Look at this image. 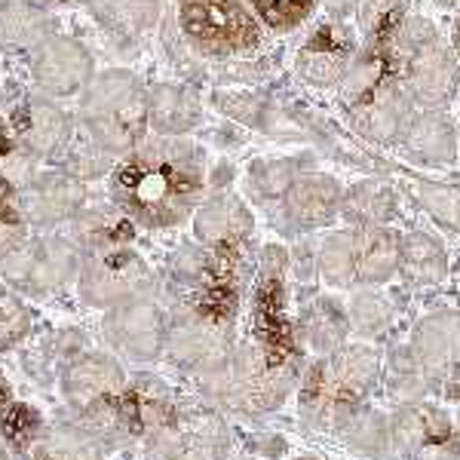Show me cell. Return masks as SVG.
<instances>
[{
    "label": "cell",
    "mask_w": 460,
    "mask_h": 460,
    "mask_svg": "<svg viewBox=\"0 0 460 460\" xmlns=\"http://www.w3.org/2000/svg\"><path fill=\"white\" fill-rule=\"evenodd\" d=\"M234 304L230 301H181L169 319L166 356L184 372L209 377L234 353Z\"/></svg>",
    "instance_id": "8"
},
{
    "label": "cell",
    "mask_w": 460,
    "mask_h": 460,
    "mask_svg": "<svg viewBox=\"0 0 460 460\" xmlns=\"http://www.w3.org/2000/svg\"><path fill=\"white\" fill-rule=\"evenodd\" d=\"M292 460H319V457H314V455H301V457H292Z\"/></svg>",
    "instance_id": "45"
},
{
    "label": "cell",
    "mask_w": 460,
    "mask_h": 460,
    "mask_svg": "<svg viewBox=\"0 0 460 460\" xmlns=\"http://www.w3.org/2000/svg\"><path fill=\"white\" fill-rule=\"evenodd\" d=\"M414 197L427 206L436 218H442L448 227L460 230V190L445 184H414Z\"/></svg>",
    "instance_id": "39"
},
{
    "label": "cell",
    "mask_w": 460,
    "mask_h": 460,
    "mask_svg": "<svg viewBox=\"0 0 460 460\" xmlns=\"http://www.w3.org/2000/svg\"><path fill=\"white\" fill-rule=\"evenodd\" d=\"M457 429H460V411H457Z\"/></svg>",
    "instance_id": "46"
},
{
    "label": "cell",
    "mask_w": 460,
    "mask_h": 460,
    "mask_svg": "<svg viewBox=\"0 0 460 460\" xmlns=\"http://www.w3.org/2000/svg\"><path fill=\"white\" fill-rule=\"evenodd\" d=\"M77 288L89 307L114 310L132 298L151 295L154 273L138 252H132L129 246H117L84 258L77 273Z\"/></svg>",
    "instance_id": "11"
},
{
    "label": "cell",
    "mask_w": 460,
    "mask_h": 460,
    "mask_svg": "<svg viewBox=\"0 0 460 460\" xmlns=\"http://www.w3.org/2000/svg\"><path fill=\"white\" fill-rule=\"evenodd\" d=\"M439 4H442V6H448V10H451V6H460V0H439Z\"/></svg>",
    "instance_id": "44"
},
{
    "label": "cell",
    "mask_w": 460,
    "mask_h": 460,
    "mask_svg": "<svg viewBox=\"0 0 460 460\" xmlns=\"http://www.w3.org/2000/svg\"><path fill=\"white\" fill-rule=\"evenodd\" d=\"M255 230V218H252L249 206L236 194H212L209 199L199 203L194 212V234L203 246L230 252L252 236Z\"/></svg>",
    "instance_id": "21"
},
{
    "label": "cell",
    "mask_w": 460,
    "mask_h": 460,
    "mask_svg": "<svg viewBox=\"0 0 460 460\" xmlns=\"http://www.w3.org/2000/svg\"><path fill=\"white\" fill-rule=\"evenodd\" d=\"M0 460H13V455H10V451L4 448V445H0Z\"/></svg>",
    "instance_id": "43"
},
{
    "label": "cell",
    "mask_w": 460,
    "mask_h": 460,
    "mask_svg": "<svg viewBox=\"0 0 460 460\" xmlns=\"http://www.w3.org/2000/svg\"><path fill=\"white\" fill-rule=\"evenodd\" d=\"M181 4H188V0H181Z\"/></svg>",
    "instance_id": "47"
},
{
    "label": "cell",
    "mask_w": 460,
    "mask_h": 460,
    "mask_svg": "<svg viewBox=\"0 0 460 460\" xmlns=\"http://www.w3.org/2000/svg\"><path fill=\"white\" fill-rule=\"evenodd\" d=\"M399 212V194L396 188L377 178L356 181L353 188L344 190V206L341 218L356 227H387Z\"/></svg>",
    "instance_id": "28"
},
{
    "label": "cell",
    "mask_w": 460,
    "mask_h": 460,
    "mask_svg": "<svg viewBox=\"0 0 460 460\" xmlns=\"http://www.w3.org/2000/svg\"><path fill=\"white\" fill-rule=\"evenodd\" d=\"M442 393H445V396H448V399H460V368H457L455 375H448V377H445Z\"/></svg>",
    "instance_id": "41"
},
{
    "label": "cell",
    "mask_w": 460,
    "mask_h": 460,
    "mask_svg": "<svg viewBox=\"0 0 460 460\" xmlns=\"http://www.w3.org/2000/svg\"><path fill=\"white\" fill-rule=\"evenodd\" d=\"M80 249L62 236L19 240L0 252V277L28 295H53L65 288L80 273Z\"/></svg>",
    "instance_id": "10"
},
{
    "label": "cell",
    "mask_w": 460,
    "mask_h": 460,
    "mask_svg": "<svg viewBox=\"0 0 460 460\" xmlns=\"http://www.w3.org/2000/svg\"><path fill=\"white\" fill-rule=\"evenodd\" d=\"M84 181L68 172H37L16 199L22 218L34 227H53L62 225V221H74L84 212Z\"/></svg>",
    "instance_id": "17"
},
{
    "label": "cell",
    "mask_w": 460,
    "mask_h": 460,
    "mask_svg": "<svg viewBox=\"0 0 460 460\" xmlns=\"http://www.w3.org/2000/svg\"><path fill=\"white\" fill-rule=\"evenodd\" d=\"M341 206H344V188L338 184V178L325 172L298 175L279 199V212L288 227L304 234L335 225L341 218Z\"/></svg>",
    "instance_id": "18"
},
{
    "label": "cell",
    "mask_w": 460,
    "mask_h": 460,
    "mask_svg": "<svg viewBox=\"0 0 460 460\" xmlns=\"http://www.w3.org/2000/svg\"><path fill=\"white\" fill-rule=\"evenodd\" d=\"M381 43L414 108H445L457 95V56L451 43H445L442 34L429 22L418 16H402L381 37Z\"/></svg>",
    "instance_id": "5"
},
{
    "label": "cell",
    "mask_w": 460,
    "mask_h": 460,
    "mask_svg": "<svg viewBox=\"0 0 460 460\" xmlns=\"http://www.w3.org/2000/svg\"><path fill=\"white\" fill-rule=\"evenodd\" d=\"M13 132L19 147L31 157H53L71 142V117L53 102H25L13 114Z\"/></svg>",
    "instance_id": "22"
},
{
    "label": "cell",
    "mask_w": 460,
    "mask_h": 460,
    "mask_svg": "<svg viewBox=\"0 0 460 460\" xmlns=\"http://www.w3.org/2000/svg\"><path fill=\"white\" fill-rule=\"evenodd\" d=\"M105 338L117 353L132 362H154L166 353L169 319L151 295L132 298L108 310Z\"/></svg>",
    "instance_id": "15"
},
{
    "label": "cell",
    "mask_w": 460,
    "mask_h": 460,
    "mask_svg": "<svg viewBox=\"0 0 460 460\" xmlns=\"http://www.w3.org/2000/svg\"><path fill=\"white\" fill-rule=\"evenodd\" d=\"M34 80L49 95H71L93 84V56L71 37H49L37 47Z\"/></svg>",
    "instance_id": "20"
},
{
    "label": "cell",
    "mask_w": 460,
    "mask_h": 460,
    "mask_svg": "<svg viewBox=\"0 0 460 460\" xmlns=\"http://www.w3.org/2000/svg\"><path fill=\"white\" fill-rule=\"evenodd\" d=\"M399 240L390 227H344L319 243L316 270L335 288H377L399 277Z\"/></svg>",
    "instance_id": "7"
},
{
    "label": "cell",
    "mask_w": 460,
    "mask_h": 460,
    "mask_svg": "<svg viewBox=\"0 0 460 460\" xmlns=\"http://www.w3.org/2000/svg\"><path fill=\"white\" fill-rule=\"evenodd\" d=\"M408 350L442 390L445 377L460 368V310H436L420 319L411 332Z\"/></svg>",
    "instance_id": "19"
},
{
    "label": "cell",
    "mask_w": 460,
    "mask_h": 460,
    "mask_svg": "<svg viewBox=\"0 0 460 460\" xmlns=\"http://www.w3.org/2000/svg\"><path fill=\"white\" fill-rule=\"evenodd\" d=\"M384 377H387V387L399 402H420L429 393H439V384L427 375V368L420 366L411 356V350L405 347H396L390 353V359L384 362Z\"/></svg>",
    "instance_id": "33"
},
{
    "label": "cell",
    "mask_w": 460,
    "mask_h": 460,
    "mask_svg": "<svg viewBox=\"0 0 460 460\" xmlns=\"http://www.w3.org/2000/svg\"><path fill=\"white\" fill-rule=\"evenodd\" d=\"M145 439L147 460H227L234 445L221 411L203 405L172 408Z\"/></svg>",
    "instance_id": "9"
},
{
    "label": "cell",
    "mask_w": 460,
    "mask_h": 460,
    "mask_svg": "<svg viewBox=\"0 0 460 460\" xmlns=\"http://www.w3.org/2000/svg\"><path fill=\"white\" fill-rule=\"evenodd\" d=\"M384 381V359L368 344H344L319 356L301 375V418L314 429H335L366 408L368 396Z\"/></svg>",
    "instance_id": "2"
},
{
    "label": "cell",
    "mask_w": 460,
    "mask_h": 460,
    "mask_svg": "<svg viewBox=\"0 0 460 460\" xmlns=\"http://www.w3.org/2000/svg\"><path fill=\"white\" fill-rule=\"evenodd\" d=\"M402 147L427 166H448L460 154V132L442 108L418 111L402 136Z\"/></svg>",
    "instance_id": "23"
},
{
    "label": "cell",
    "mask_w": 460,
    "mask_h": 460,
    "mask_svg": "<svg viewBox=\"0 0 460 460\" xmlns=\"http://www.w3.org/2000/svg\"><path fill=\"white\" fill-rule=\"evenodd\" d=\"M206 194V157L188 138H151L126 154L111 178V197L132 225L175 227L199 209Z\"/></svg>",
    "instance_id": "1"
},
{
    "label": "cell",
    "mask_w": 460,
    "mask_h": 460,
    "mask_svg": "<svg viewBox=\"0 0 460 460\" xmlns=\"http://www.w3.org/2000/svg\"><path fill=\"white\" fill-rule=\"evenodd\" d=\"M129 236L132 221L117 206H95V209H84L74 218V246L84 249L86 255L126 246Z\"/></svg>",
    "instance_id": "29"
},
{
    "label": "cell",
    "mask_w": 460,
    "mask_h": 460,
    "mask_svg": "<svg viewBox=\"0 0 460 460\" xmlns=\"http://www.w3.org/2000/svg\"><path fill=\"white\" fill-rule=\"evenodd\" d=\"M451 49H455L457 65H460V16H457V22H455V31H451Z\"/></svg>",
    "instance_id": "42"
},
{
    "label": "cell",
    "mask_w": 460,
    "mask_h": 460,
    "mask_svg": "<svg viewBox=\"0 0 460 460\" xmlns=\"http://www.w3.org/2000/svg\"><path fill=\"white\" fill-rule=\"evenodd\" d=\"M129 387L123 366L108 353H77L62 372V393L80 418H99L120 402Z\"/></svg>",
    "instance_id": "14"
},
{
    "label": "cell",
    "mask_w": 460,
    "mask_h": 460,
    "mask_svg": "<svg viewBox=\"0 0 460 460\" xmlns=\"http://www.w3.org/2000/svg\"><path fill=\"white\" fill-rule=\"evenodd\" d=\"M338 439L362 457H393L390 451V414L359 408L353 418H347L338 429Z\"/></svg>",
    "instance_id": "31"
},
{
    "label": "cell",
    "mask_w": 460,
    "mask_h": 460,
    "mask_svg": "<svg viewBox=\"0 0 460 460\" xmlns=\"http://www.w3.org/2000/svg\"><path fill=\"white\" fill-rule=\"evenodd\" d=\"M147 120L157 136L181 138L203 120L197 93L181 84H160L147 93Z\"/></svg>",
    "instance_id": "25"
},
{
    "label": "cell",
    "mask_w": 460,
    "mask_h": 460,
    "mask_svg": "<svg viewBox=\"0 0 460 460\" xmlns=\"http://www.w3.org/2000/svg\"><path fill=\"white\" fill-rule=\"evenodd\" d=\"M408 0H362L359 4V28L366 40H381L384 34L405 16Z\"/></svg>",
    "instance_id": "36"
},
{
    "label": "cell",
    "mask_w": 460,
    "mask_h": 460,
    "mask_svg": "<svg viewBox=\"0 0 460 460\" xmlns=\"http://www.w3.org/2000/svg\"><path fill=\"white\" fill-rule=\"evenodd\" d=\"M49 16L31 0L0 4V47H25L49 40Z\"/></svg>",
    "instance_id": "32"
},
{
    "label": "cell",
    "mask_w": 460,
    "mask_h": 460,
    "mask_svg": "<svg viewBox=\"0 0 460 460\" xmlns=\"http://www.w3.org/2000/svg\"><path fill=\"white\" fill-rule=\"evenodd\" d=\"M356 53L359 47L353 40L350 25L341 19H325L301 43L298 56H295V71L304 84L316 89H335L344 84Z\"/></svg>",
    "instance_id": "16"
},
{
    "label": "cell",
    "mask_w": 460,
    "mask_h": 460,
    "mask_svg": "<svg viewBox=\"0 0 460 460\" xmlns=\"http://www.w3.org/2000/svg\"><path fill=\"white\" fill-rule=\"evenodd\" d=\"M252 13L258 16V22H264L270 31H295L304 22L314 16L319 0H249Z\"/></svg>",
    "instance_id": "35"
},
{
    "label": "cell",
    "mask_w": 460,
    "mask_h": 460,
    "mask_svg": "<svg viewBox=\"0 0 460 460\" xmlns=\"http://www.w3.org/2000/svg\"><path fill=\"white\" fill-rule=\"evenodd\" d=\"M359 4H362V0H323L329 19H341V22H347V16L359 13Z\"/></svg>",
    "instance_id": "40"
},
{
    "label": "cell",
    "mask_w": 460,
    "mask_h": 460,
    "mask_svg": "<svg viewBox=\"0 0 460 460\" xmlns=\"http://www.w3.org/2000/svg\"><path fill=\"white\" fill-rule=\"evenodd\" d=\"M338 89L353 129L362 138L377 145L402 142L414 117V102L399 84L396 68H393L381 40H366V47H359L344 84Z\"/></svg>",
    "instance_id": "3"
},
{
    "label": "cell",
    "mask_w": 460,
    "mask_h": 460,
    "mask_svg": "<svg viewBox=\"0 0 460 460\" xmlns=\"http://www.w3.org/2000/svg\"><path fill=\"white\" fill-rule=\"evenodd\" d=\"M298 381V368L292 359H286L279 347L249 341L240 344L225 368L203 377V390L221 411L230 414H270L288 399Z\"/></svg>",
    "instance_id": "4"
},
{
    "label": "cell",
    "mask_w": 460,
    "mask_h": 460,
    "mask_svg": "<svg viewBox=\"0 0 460 460\" xmlns=\"http://www.w3.org/2000/svg\"><path fill=\"white\" fill-rule=\"evenodd\" d=\"M80 117L89 142L108 157H126L145 142L147 89L129 71H105L86 86L80 102Z\"/></svg>",
    "instance_id": "6"
},
{
    "label": "cell",
    "mask_w": 460,
    "mask_h": 460,
    "mask_svg": "<svg viewBox=\"0 0 460 460\" xmlns=\"http://www.w3.org/2000/svg\"><path fill=\"white\" fill-rule=\"evenodd\" d=\"M298 332H301V341L316 350L319 356L338 350V347L347 344L350 338V316H347V307L329 295L323 298H314L304 304L301 310V319H298Z\"/></svg>",
    "instance_id": "27"
},
{
    "label": "cell",
    "mask_w": 460,
    "mask_h": 460,
    "mask_svg": "<svg viewBox=\"0 0 460 460\" xmlns=\"http://www.w3.org/2000/svg\"><path fill=\"white\" fill-rule=\"evenodd\" d=\"M298 178V172H292L286 160H273V163H258L252 166V190L261 199H283V194L292 188V181Z\"/></svg>",
    "instance_id": "38"
},
{
    "label": "cell",
    "mask_w": 460,
    "mask_h": 460,
    "mask_svg": "<svg viewBox=\"0 0 460 460\" xmlns=\"http://www.w3.org/2000/svg\"><path fill=\"white\" fill-rule=\"evenodd\" d=\"M178 25L197 49L230 56L258 47L261 28L240 0H188L178 10Z\"/></svg>",
    "instance_id": "12"
},
{
    "label": "cell",
    "mask_w": 460,
    "mask_h": 460,
    "mask_svg": "<svg viewBox=\"0 0 460 460\" xmlns=\"http://www.w3.org/2000/svg\"><path fill=\"white\" fill-rule=\"evenodd\" d=\"M114 448L117 442L86 420L49 427L34 439L37 460H105Z\"/></svg>",
    "instance_id": "24"
},
{
    "label": "cell",
    "mask_w": 460,
    "mask_h": 460,
    "mask_svg": "<svg viewBox=\"0 0 460 460\" xmlns=\"http://www.w3.org/2000/svg\"><path fill=\"white\" fill-rule=\"evenodd\" d=\"M347 316L359 338H381L393 325V304L375 288H359L347 304Z\"/></svg>",
    "instance_id": "34"
},
{
    "label": "cell",
    "mask_w": 460,
    "mask_h": 460,
    "mask_svg": "<svg viewBox=\"0 0 460 460\" xmlns=\"http://www.w3.org/2000/svg\"><path fill=\"white\" fill-rule=\"evenodd\" d=\"M399 277L414 288L439 286L448 277V252L433 234L411 230L399 240Z\"/></svg>",
    "instance_id": "26"
},
{
    "label": "cell",
    "mask_w": 460,
    "mask_h": 460,
    "mask_svg": "<svg viewBox=\"0 0 460 460\" xmlns=\"http://www.w3.org/2000/svg\"><path fill=\"white\" fill-rule=\"evenodd\" d=\"M31 332V314L22 304L19 295L0 286V353L16 347L22 338Z\"/></svg>",
    "instance_id": "37"
},
{
    "label": "cell",
    "mask_w": 460,
    "mask_h": 460,
    "mask_svg": "<svg viewBox=\"0 0 460 460\" xmlns=\"http://www.w3.org/2000/svg\"><path fill=\"white\" fill-rule=\"evenodd\" d=\"M390 451L396 460H460V429L445 408L399 402L390 414Z\"/></svg>",
    "instance_id": "13"
},
{
    "label": "cell",
    "mask_w": 460,
    "mask_h": 460,
    "mask_svg": "<svg viewBox=\"0 0 460 460\" xmlns=\"http://www.w3.org/2000/svg\"><path fill=\"white\" fill-rule=\"evenodd\" d=\"M89 10L102 28L123 40L147 34L160 16L157 0H89Z\"/></svg>",
    "instance_id": "30"
}]
</instances>
